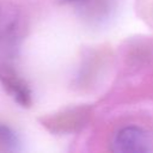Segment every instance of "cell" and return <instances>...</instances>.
I'll use <instances>...</instances> for the list:
<instances>
[{
	"mask_svg": "<svg viewBox=\"0 0 153 153\" xmlns=\"http://www.w3.org/2000/svg\"><path fill=\"white\" fill-rule=\"evenodd\" d=\"M22 33V17L8 5H0V66L12 57Z\"/></svg>",
	"mask_w": 153,
	"mask_h": 153,
	"instance_id": "cell-1",
	"label": "cell"
},
{
	"mask_svg": "<svg viewBox=\"0 0 153 153\" xmlns=\"http://www.w3.org/2000/svg\"><path fill=\"white\" fill-rule=\"evenodd\" d=\"M152 136L137 126H127L117 130L111 140V151L116 153H143L152 149Z\"/></svg>",
	"mask_w": 153,
	"mask_h": 153,
	"instance_id": "cell-2",
	"label": "cell"
},
{
	"mask_svg": "<svg viewBox=\"0 0 153 153\" xmlns=\"http://www.w3.org/2000/svg\"><path fill=\"white\" fill-rule=\"evenodd\" d=\"M66 1L81 17L92 22H100L105 19L112 8V0H66Z\"/></svg>",
	"mask_w": 153,
	"mask_h": 153,
	"instance_id": "cell-3",
	"label": "cell"
},
{
	"mask_svg": "<svg viewBox=\"0 0 153 153\" xmlns=\"http://www.w3.org/2000/svg\"><path fill=\"white\" fill-rule=\"evenodd\" d=\"M0 81L7 92L22 105L30 103V92L27 86L6 66H0Z\"/></svg>",
	"mask_w": 153,
	"mask_h": 153,
	"instance_id": "cell-4",
	"label": "cell"
},
{
	"mask_svg": "<svg viewBox=\"0 0 153 153\" xmlns=\"http://www.w3.org/2000/svg\"><path fill=\"white\" fill-rule=\"evenodd\" d=\"M0 145L8 149L16 148L17 145V139L13 135V133L2 124H0Z\"/></svg>",
	"mask_w": 153,
	"mask_h": 153,
	"instance_id": "cell-5",
	"label": "cell"
}]
</instances>
